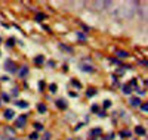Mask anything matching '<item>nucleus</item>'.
Masks as SVG:
<instances>
[{"mask_svg":"<svg viewBox=\"0 0 148 140\" xmlns=\"http://www.w3.org/2000/svg\"><path fill=\"white\" fill-rule=\"evenodd\" d=\"M6 69H7L9 72H15V71H16V66H15V63H13L12 61H6Z\"/></svg>","mask_w":148,"mask_h":140,"instance_id":"nucleus-1","label":"nucleus"},{"mask_svg":"<svg viewBox=\"0 0 148 140\" xmlns=\"http://www.w3.org/2000/svg\"><path fill=\"white\" fill-rule=\"evenodd\" d=\"M25 120H27V115H21V117L16 120V127H24Z\"/></svg>","mask_w":148,"mask_h":140,"instance_id":"nucleus-2","label":"nucleus"},{"mask_svg":"<svg viewBox=\"0 0 148 140\" xmlns=\"http://www.w3.org/2000/svg\"><path fill=\"white\" fill-rule=\"evenodd\" d=\"M13 115H15V112H13L12 109H6V111H4V118H6V120H12Z\"/></svg>","mask_w":148,"mask_h":140,"instance_id":"nucleus-3","label":"nucleus"},{"mask_svg":"<svg viewBox=\"0 0 148 140\" xmlns=\"http://www.w3.org/2000/svg\"><path fill=\"white\" fill-rule=\"evenodd\" d=\"M56 105H58V108H62V109L67 108V102L62 100V99H58V100H56Z\"/></svg>","mask_w":148,"mask_h":140,"instance_id":"nucleus-4","label":"nucleus"},{"mask_svg":"<svg viewBox=\"0 0 148 140\" xmlns=\"http://www.w3.org/2000/svg\"><path fill=\"white\" fill-rule=\"evenodd\" d=\"M139 103H141L139 97H132V99H130V105H132V106H138Z\"/></svg>","mask_w":148,"mask_h":140,"instance_id":"nucleus-5","label":"nucleus"},{"mask_svg":"<svg viewBox=\"0 0 148 140\" xmlns=\"http://www.w3.org/2000/svg\"><path fill=\"white\" fill-rule=\"evenodd\" d=\"M37 111L43 114V112H46V106H44L43 103H39V105H37Z\"/></svg>","mask_w":148,"mask_h":140,"instance_id":"nucleus-6","label":"nucleus"},{"mask_svg":"<svg viewBox=\"0 0 148 140\" xmlns=\"http://www.w3.org/2000/svg\"><path fill=\"white\" fill-rule=\"evenodd\" d=\"M135 131H136V134H141V136H142V134H145V130H144L141 125H139V127H136V128H135Z\"/></svg>","mask_w":148,"mask_h":140,"instance_id":"nucleus-7","label":"nucleus"},{"mask_svg":"<svg viewBox=\"0 0 148 140\" xmlns=\"http://www.w3.org/2000/svg\"><path fill=\"white\" fill-rule=\"evenodd\" d=\"M117 56H119V58H126V56H127V52H125V50H119V52H117Z\"/></svg>","mask_w":148,"mask_h":140,"instance_id":"nucleus-8","label":"nucleus"},{"mask_svg":"<svg viewBox=\"0 0 148 140\" xmlns=\"http://www.w3.org/2000/svg\"><path fill=\"white\" fill-rule=\"evenodd\" d=\"M27 72H28V68H27V66H22V68H21V71H19V75H21V77H24Z\"/></svg>","mask_w":148,"mask_h":140,"instance_id":"nucleus-9","label":"nucleus"},{"mask_svg":"<svg viewBox=\"0 0 148 140\" xmlns=\"http://www.w3.org/2000/svg\"><path fill=\"white\" fill-rule=\"evenodd\" d=\"M123 92H125L126 94H130V93H132V89H130V86H123Z\"/></svg>","mask_w":148,"mask_h":140,"instance_id":"nucleus-10","label":"nucleus"},{"mask_svg":"<svg viewBox=\"0 0 148 140\" xmlns=\"http://www.w3.org/2000/svg\"><path fill=\"white\" fill-rule=\"evenodd\" d=\"M18 106H19V108H27V106H28V103H27V102H24V100H21V102H18Z\"/></svg>","mask_w":148,"mask_h":140,"instance_id":"nucleus-11","label":"nucleus"},{"mask_svg":"<svg viewBox=\"0 0 148 140\" xmlns=\"http://www.w3.org/2000/svg\"><path fill=\"white\" fill-rule=\"evenodd\" d=\"M36 19H37V21H39V19H46V15H44V13H39V15L36 16Z\"/></svg>","mask_w":148,"mask_h":140,"instance_id":"nucleus-12","label":"nucleus"},{"mask_svg":"<svg viewBox=\"0 0 148 140\" xmlns=\"http://www.w3.org/2000/svg\"><path fill=\"white\" fill-rule=\"evenodd\" d=\"M86 94H87V96H89V97H92V96H93V94H95V90H93V89H89V90H87V93H86Z\"/></svg>","mask_w":148,"mask_h":140,"instance_id":"nucleus-13","label":"nucleus"},{"mask_svg":"<svg viewBox=\"0 0 148 140\" xmlns=\"http://www.w3.org/2000/svg\"><path fill=\"white\" fill-rule=\"evenodd\" d=\"M34 128L39 130V131H42V130H43V125H42V124H34Z\"/></svg>","mask_w":148,"mask_h":140,"instance_id":"nucleus-14","label":"nucleus"},{"mask_svg":"<svg viewBox=\"0 0 148 140\" xmlns=\"http://www.w3.org/2000/svg\"><path fill=\"white\" fill-rule=\"evenodd\" d=\"M120 136H122V137H129V136H130V133H129V131H122V133H120Z\"/></svg>","mask_w":148,"mask_h":140,"instance_id":"nucleus-15","label":"nucleus"},{"mask_svg":"<svg viewBox=\"0 0 148 140\" xmlns=\"http://www.w3.org/2000/svg\"><path fill=\"white\" fill-rule=\"evenodd\" d=\"M44 59H43V56H39V58H36V63H42Z\"/></svg>","mask_w":148,"mask_h":140,"instance_id":"nucleus-16","label":"nucleus"},{"mask_svg":"<svg viewBox=\"0 0 148 140\" xmlns=\"http://www.w3.org/2000/svg\"><path fill=\"white\" fill-rule=\"evenodd\" d=\"M141 109H142L144 112H147V111H148V105H147V103H144V105H141Z\"/></svg>","mask_w":148,"mask_h":140,"instance_id":"nucleus-17","label":"nucleus"},{"mask_svg":"<svg viewBox=\"0 0 148 140\" xmlns=\"http://www.w3.org/2000/svg\"><path fill=\"white\" fill-rule=\"evenodd\" d=\"M82 69H83V71H89V72H90V71H92V66H85V65H83V66H82Z\"/></svg>","mask_w":148,"mask_h":140,"instance_id":"nucleus-18","label":"nucleus"},{"mask_svg":"<svg viewBox=\"0 0 148 140\" xmlns=\"http://www.w3.org/2000/svg\"><path fill=\"white\" fill-rule=\"evenodd\" d=\"M37 137H39V136H37V133H33V134H30V139H31V140H36Z\"/></svg>","mask_w":148,"mask_h":140,"instance_id":"nucleus-19","label":"nucleus"},{"mask_svg":"<svg viewBox=\"0 0 148 140\" xmlns=\"http://www.w3.org/2000/svg\"><path fill=\"white\" fill-rule=\"evenodd\" d=\"M50 90H52V93H55V92H56V86L52 84V86H50Z\"/></svg>","mask_w":148,"mask_h":140,"instance_id":"nucleus-20","label":"nucleus"},{"mask_svg":"<svg viewBox=\"0 0 148 140\" xmlns=\"http://www.w3.org/2000/svg\"><path fill=\"white\" fill-rule=\"evenodd\" d=\"M110 105H111V102H110V100H105V102H104V106H105V108H108Z\"/></svg>","mask_w":148,"mask_h":140,"instance_id":"nucleus-21","label":"nucleus"},{"mask_svg":"<svg viewBox=\"0 0 148 140\" xmlns=\"http://www.w3.org/2000/svg\"><path fill=\"white\" fill-rule=\"evenodd\" d=\"M92 134H101V130H99V128H98V130H93Z\"/></svg>","mask_w":148,"mask_h":140,"instance_id":"nucleus-22","label":"nucleus"},{"mask_svg":"<svg viewBox=\"0 0 148 140\" xmlns=\"http://www.w3.org/2000/svg\"><path fill=\"white\" fill-rule=\"evenodd\" d=\"M49 137H50V134H49V133H44V139L43 140H49Z\"/></svg>","mask_w":148,"mask_h":140,"instance_id":"nucleus-23","label":"nucleus"},{"mask_svg":"<svg viewBox=\"0 0 148 140\" xmlns=\"http://www.w3.org/2000/svg\"><path fill=\"white\" fill-rule=\"evenodd\" d=\"M79 38H80V40H85V38H86V37H85V35H83V34H82V32H79Z\"/></svg>","mask_w":148,"mask_h":140,"instance_id":"nucleus-24","label":"nucleus"},{"mask_svg":"<svg viewBox=\"0 0 148 140\" xmlns=\"http://www.w3.org/2000/svg\"><path fill=\"white\" fill-rule=\"evenodd\" d=\"M73 84H74L77 89H80V83H77V81H73Z\"/></svg>","mask_w":148,"mask_h":140,"instance_id":"nucleus-25","label":"nucleus"},{"mask_svg":"<svg viewBox=\"0 0 148 140\" xmlns=\"http://www.w3.org/2000/svg\"><path fill=\"white\" fill-rule=\"evenodd\" d=\"M92 111H93V112H96V111H98V106H96V105H93V106H92Z\"/></svg>","mask_w":148,"mask_h":140,"instance_id":"nucleus-26","label":"nucleus"}]
</instances>
